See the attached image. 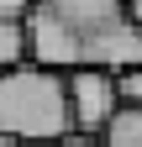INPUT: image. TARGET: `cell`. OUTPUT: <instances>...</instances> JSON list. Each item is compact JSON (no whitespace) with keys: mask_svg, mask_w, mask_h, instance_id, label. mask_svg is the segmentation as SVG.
<instances>
[{"mask_svg":"<svg viewBox=\"0 0 142 147\" xmlns=\"http://www.w3.org/2000/svg\"><path fill=\"white\" fill-rule=\"evenodd\" d=\"M32 63L74 74V68H137L142 26L132 21L126 0H37L26 16Z\"/></svg>","mask_w":142,"mask_h":147,"instance_id":"cell-1","label":"cell"},{"mask_svg":"<svg viewBox=\"0 0 142 147\" xmlns=\"http://www.w3.org/2000/svg\"><path fill=\"white\" fill-rule=\"evenodd\" d=\"M74 131V110H68V74L21 63L0 74V137L21 142H58Z\"/></svg>","mask_w":142,"mask_h":147,"instance_id":"cell-2","label":"cell"},{"mask_svg":"<svg viewBox=\"0 0 142 147\" xmlns=\"http://www.w3.org/2000/svg\"><path fill=\"white\" fill-rule=\"evenodd\" d=\"M68 110H74V131L100 137L111 116L121 110V89L111 68H74L68 74Z\"/></svg>","mask_w":142,"mask_h":147,"instance_id":"cell-3","label":"cell"},{"mask_svg":"<svg viewBox=\"0 0 142 147\" xmlns=\"http://www.w3.org/2000/svg\"><path fill=\"white\" fill-rule=\"evenodd\" d=\"M100 147H142V105H121L100 131Z\"/></svg>","mask_w":142,"mask_h":147,"instance_id":"cell-4","label":"cell"},{"mask_svg":"<svg viewBox=\"0 0 142 147\" xmlns=\"http://www.w3.org/2000/svg\"><path fill=\"white\" fill-rule=\"evenodd\" d=\"M32 63V42H26V21H0V74Z\"/></svg>","mask_w":142,"mask_h":147,"instance_id":"cell-5","label":"cell"},{"mask_svg":"<svg viewBox=\"0 0 142 147\" xmlns=\"http://www.w3.org/2000/svg\"><path fill=\"white\" fill-rule=\"evenodd\" d=\"M116 89H121V105H142V63L137 68H121L116 74Z\"/></svg>","mask_w":142,"mask_h":147,"instance_id":"cell-6","label":"cell"},{"mask_svg":"<svg viewBox=\"0 0 142 147\" xmlns=\"http://www.w3.org/2000/svg\"><path fill=\"white\" fill-rule=\"evenodd\" d=\"M26 147H100V137H84V131H68L58 142H26Z\"/></svg>","mask_w":142,"mask_h":147,"instance_id":"cell-7","label":"cell"},{"mask_svg":"<svg viewBox=\"0 0 142 147\" xmlns=\"http://www.w3.org/2000/svg\"><path fill=\"white\" fill-rule=\"evenodd\" d=\"M37 0H0V21H26Z\"/></svg>","mask_w":142,"mask_h":147,"instance_id":"cell-8","label":"cell"},{"mask_svg":"<svg viewBox=\"0 0 142 147\" xmlns=\"http://www.w3.org/2000/svg\"><path fill=\"white\" fill-rule=\"evenodd\" d=\"M126 11H132V21L142 26V0H126Z\"/></svg>","mask_w":142,"mask_h":147,"instance_id":"cell-9","label":"cell"},{"mask_svg":"<svg viewBox=\"0 0 142 147\" xmlns=\"http://www.w3.org/2000/svg\"><path fill=\"white\" fill-rule=\"evenodd\" d=\"M0 147H26V142L21 137H0Z\"/></svg>","mask_w":142,"mask_h":147,"instance_id":"cell-10","label":"cell"}]
</instances>
